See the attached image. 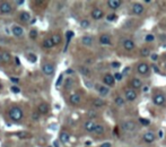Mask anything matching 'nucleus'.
<instances>
[{"instance_id": "1", "label": "nucleus", "mask_w": 166, "mask_h": 147, "mask_svg": "<svg viewBox=\"0 0 166 147\" xmlns=\"http://www.w3.org/2000/svg\"><path fill=\"white\" fill-rule=\"evenodd\" d=\"M9 117L11 120L14 121H21L24 117V112L21 108L18 106H13L10 110H9Z\"/></svg>"}, {"instance_id": "2", "label": "nucleus", "mask_w": 166, "mask_h": 147, "mask_svg": "<svg viewBox=\"0 0 166 147\" xmlns=\"http://www.w3.org/2000/svg\"><path fill=\"white\" fill-rule=\"evenodd\" d=\"M13 11V7H11V4L7 2V1H1L0 2V13L4 15L10 14Z\"/></svg>"}, {"instance_id": "3", "label": "nucleus", "mask_w": 166, "mask_h": 147, "mask_svg": "<svg viewBox=\"0 0 166 147\" xmlns=\"http://www.w3.org/2000/svg\"><path fill=\"white\" fill-rule=\"evenodd\" d=\"M122 129L124 131H133L135 129H136V123H135V121H125V122H123L122 125Z\"/></svg>"}, {"instance_id": "4", "label": "nucleus", "mask_w": 166, "mask_h": 147, "mask_svg": "<svg viewBox=\"0 0 166 147\" xmlns=\"http://www.w3.org/2000/svg\"><path fill=\"white\" fill-rule=\"evenodd\" d=\"M42 70H43V73L46 75V76H50L52 74L54 73V66L52 65V64H44L43 67H42Z\"/></svg>"}, {"instance_id": "5", "label": "nucleus", "mask_w": 166, "mask_h": 147, "mask_svg": "<svg viewBox=\"0 0 166 147\" xmlns=\"http://www.w3.org/2000/svg\"><path fill=\"white\" fill-rule=\"evenodd\" d=\"M11 33L16 37H22L24 35V29L19 25H15V26H13V29H11Z\"/></svg>"}, {"instance_id": "6", "label": "nucleus", "mask_w": 166, "mask_h": 147, "mask_svg": "<svg viewBox=\"0 0 166 147\" xmlns=\"http://www.w3.org/2000/svg\"><path fill=\"white\" fill-rule=\"evenodd\" d=\"M125 98H127L128 101H135V100L137 98V93H136V91L132 89V88L127 89V91H125Z\"/></svg>"}, {"instance_id": "7", "label": "nucleus", "mask_w": 166, "mask_h": 147, "mask_svg": "<svg viewBox=\"0 0 166 147\" xmlns=\"http://www.w3.org/2000/svg\"><path fill=\"white\" fill-rule=\"evenodd\" d=\"M137 71L139 74H141V75H146V74L149 71V66L147 64H145V62H141V64L138 65Z\"/></svg>"}, {"instance_id": "8", "label": "nucleus", "mask_w": 166, "mask_h": 147, "mask_svg": "<svg viewBox=\"0 0 166 147\" xmlns=\"http://www.w3.org/2000/svg\"><path fill=\"white\" fill-rule=\"evenodd\" d=\"M49 112V104L48 103H41L37 108V113L38 114H46Z\"/></svg>"}, {"instance_id": "9", "label": "nucleus", "mask_w": 166, "mask_h": 147, "mask_svg": "<svg viewBox=\"0 0 166 147\" xmlns=\"http://www.w3.org/2000/svg\"><path fill=\"white\" fill-rule=\"evenodd\" d=\"M103 81H104V84L105 85H108V86H112L113 84H114V77L111 75V74H106L105 76H104V78H103Z\"/></svg>"}, {"instance_id": "10", "label": "nucleus", "mask_w": 166, "mask_h": 147, "mask_svg": "<svg viewBox=\"0 0 166 147\" xmlns=\"http://www.w3.org/2000/svg\"><path fill=\"white\" fill-rule=\"evenodd\" d=\"M132 11H133V14L135 15H141L144 13V6L141 5V4H135L133 6H132Z\"/></svg>"}, {"instance_id": "11", "label": "nucleus", "mask_w": 166, "mask_h": 147, "mask_svg": "<svg viewBox=\"0 0 166 147\" xmlns=\"http://www.w3.org/2000/svg\"><path fill=\"white\" fill-rule=\"evenodd\" d=\"M103 16H104V13L102 11L101 9H98V8H95L94 10L92 11V17H93L94 19H96V21L103 18Z\"/></svg>"}, {"instance_id": "12", "label": "nucleus", "mask_w": 166, "mask_h": 147, "mask_svg": "<svg viewBox=\"0 0 166 147\" xmlns=\"http://www.w3.org/2000/svg\"><path fill=\"white\" fill-rule=\"evenodd\" d=\"M154 103H155L156 105H163V104L165 103V97H164V95H162V94H156V95L154 96Z\"/></svg>"}, {"instance_id": "13", "label": "nucleus", "mask_w": 166, "mask_h": 147, "mask_svg": "<svg viewBox=\"0 0 166 147\" xmlns=\"http://www.w3.org/2000/svg\"><path fill=\"white\" fill-rule=\"evenodd\" d=\"M123 46H124V49H125L127 51H131V50H133V48H135V43H133L132 40H124V41H123Z\"/></svg>"}, {"instance_id": "14", "label": "nucleus", "mask_w": 166, "mask_h": 147, "mask_svg": "<svg viewBox=\"0 0 166 147\" xmlns=\"http://www.w3.org/2000/svg\"><path fill=\"white\" fill-rule=\"evenodd\" d=\"M144 140L146 143H152L154 140H155V135H154V132L152 131H147L146 133L144 135Z\"/></svg>"}, {"instance_id": "15", "label": "nucleus", "mask_w": 166, "mask_h": 147, "mask_svg": "<svg viewBox=\"0 0 166 147\" xmlns=\"http://www.w3.org/2000/svg\"><path fill=\"white\" fill-rule=\"evenodd\" d=\"M108 6L111 9H118V8L121 6V1L120 0H108Z\"/></svg>"}, {"instance_id": "16", "label": "nucleus", "mask_w": 166, "mask_h": 147, "mask_svg": "<svg viewBox=\"0 0 166 147\" xmlns=\"http://www.w3.org/2000/svg\"><path fill=\"white\" fill-rule=\"evenodd\" d=\"M80 100H81V97H80L79 94H71L70 95V98H69V101H70V103L71 104H73V105H77V104H79L80 103Z\"/></svg>"}, {"instance_id": "17", "label": "nucleus", "mask_w": 166, "mask_h": 147, "mask_svg": "<svg viewBox=\"0 0 166 147\" xmlns=\"http://www.w3.org/2000/svg\"><path fill=\"white\" fill-rule=\"evenodd\" d=\"M1 60H2V62H5V64L10 62V61H11V54L7 51H4L1 53Z\"/></svg>"}, {"instance_id": "18", "label": "nucleus", "mask_w": 166, "mask_h": 147, "mask_svg": "<svg viewBox=\"0 0 166 147\" xmlns=\"http://www.w3.org/2000/svg\"><path fill=\"white\" fill-rule=\"evenodd\" d=\"M96 87H97V89H98V93H100V95L103 96V97L108 95V92H110L108 87H105V86H101V85H97Z\"/></svg>"}, {"instance_id": "19", "label": "nucleus", "mask_w": 166, "mask_h": 147, "mask_svg": "<svg viewBox=\"0 0 166 147\" xmlns=\"http://www.w3.org/2000/svg\"><path fill=\"white\" fill-rule=\"evenodd\" d=\"M100 43L103 45H108V44H111V39L106 34H103L100 36Z\"/></svg>"}, {"instance_id": "20", "label": "nucleus", "mask_w": 166, "mask_h": 147, "mask_svg": "<svg viewBox=\"0 0 166 147\" xmlns=\"http://www.w3.org/2000/svg\"><path fill=\"white\" fill-rule=\"evenodd\" d=\"M19 19L22 22H29L31 21V14H29L28 11H22L19 14Z\"/></svg>"}, {"instance_id": "21", "label": "nucleus", "mask_w": 166, "mask_h": 147, "mask_svg": "<svg viewBox=\"0 0 166 147\" xmlns=\"http://www.w3.org/2000/svg\"><path fill=\"white\" fill-rule=\"evenodd\" d=\"M70 139V136H69V133L66 131H62L60 133V136H59V140L61 141V143H68Z\"/></svg>"}, {"instance_id": "22", "label": "nucleus", "mask_w": 166, "mask_h": 147, "mask_svg": "<svg viewBox=\"0 0 166 147\" xmlns=\"http://www.w3.org/2000/svg\"><path fill=\"white\" fill-rule=\"evenodd\" d=\"M95 126H96V123H95L94 121H93V120H89V121H86V122H85V129H86L87 131H93Z\"/></svg>"}, {"instance_id": "23", "label": "nucleus", "mask_w": 166, "mask_h": 147, "mask_svg": "<svg viewBox=\"0 0 166 147\" xmlns=\"http://www.w3.org/2000/svg\"><path fill=\"white\" fill-rule=\"evenodd\" d=\"M81 43L84 44V45H87V46H89V45H92L93 44V37L90 36H83L81 37Z\"/></svg>"}, {"instance_id": "24", "label": "nucleus", "mask_w": 166, "mask_h": 147, "mask_svg": "<svg viewBox=\"0 0 166 147\" xmlns=\"http://www.w3.org/2000/svg\"><path fill=\"white\" fill-rule=\"evenodd\" d=\"M51 40H52V42H53V44L56 45V44H60L61 43V41H62V37H61V35L60 34H53L52 36H51Z\"/></svg>"}, {"instance_id": "25", "label": "nucleus", "mask_w": 166, "mask_h": 147, "mask_svg": "<svg viewBox=\"0 0 166 147\" xmlns=\"http://www.w3.org/2000/svg\"><path fill=\"white\" fill-rule=\"evenodd\" d=\"M141 85H142V83H141V81H140L139 78H133V79L131 81V86L133 88H140Z\"/></svg>"}, {"instance_id": "26", "label": "nucleus", "mask_w": 166, "mask_h": 147, "mask_svg": "<svg viewBox=\"0 0 166 147\" xmlns=\"http://www.w3.org/2000/svg\"><path fill=\"white\" fill-rule=\"evenodd\" d=\"M54 44L52 42V40H51V37H48V39H45L43 41V46L45 49H51L52 46H53Z\"/></svg>"}, {"instance_id": "27", "label": "nucleus", "mask_w": 166, "mask_h": 147, "mask_svg": "<svg viewBox=\"0 0 166 147\" xmlns=\"http://www.w3.org/2000/svg\"><path fill=\"white\" fill-rule=\"evenodd\" d=\"M93 132H95L96 135H103V133H104V127L101 125H96Z\"/></svg>"}, {"instance_id": "28", "label": "nucleus", "mask_w": 166, "mask_h": 147, "mask_svg": "<svg viewBox=\"0 0 166 147\" xmlns=\"http://www.w3.org/2000/svg\"><path fill=\"white\" fill-rule=\"evenodd\" d=\"M72 85H73V81H72V78H67L63 83V87L66 89H70L72 87Z\"/></svg>"}, {"instance_id": "29", "label": "nucleus", "mask_w": 166, "mask_h": 147, "mask_svg": "<svg viewBox=\"0 0 166 147\" xmlns=\"http://www.w3.org/2000/svg\"><path fill=\"white\" fill-rule=\"evenodd\" d=\"M115 104L118 105V106L122 108L123 105L125 104V101H124V98H123L122 96H116L115 97Z\"/></svg>"}, {"instance_id": "30", "label": "nucleus", "mask_w": 166, "mask_h": 147, "mask_svg": "<svg viewBox=\"0 0 166 147\" xmlns=\"http://www.w3.org/2000/svg\"><path fill=\"white\" fill-rule=\"evenodd\" d=\"M73 36V32L72 31H68L67 33H66V37H67V45H66L65 48V51L67 50V46H68V44L70 42V40H71V37Z\"/></svg>"}, {"instance_id": "31", "label": "nucleus", "mask_w": 166, "mask_h": 147, "mask_svg": "<svg viewBox=\"0 0 166 147\" xmlns=\"http://www.w3.org/2000/svg\"><path fill=\"white\" fill-rule=\"evenodd\" d=\"M104 104H105L104 101L101 100V98H96V100H94V102H93V105L96 106V108H102Z\"/></svg>"}, {"instance_id": "32", "label": "nucleus", "mask_w": 166, "mask_h": 147, "mask_svg": "<svg viewBox=\"0 0 166 147\" xmlns=\"http://www.w3.org/2000/svg\"><path fill=\"white\" fill-rule=\"evenodd\" d=\"M140 54H141V57H148L150 54V50L148 48H142L140 50Z\"/></svg>"}, {"instance_id": "33", "label": "nucleus", "mask_w": 166, "mask_h": 147, "mask_svg": "<svg viewBox=\"0 0 166 147\" xmlns=\"http://www.w3.org/2000/svg\"><path fill=\"white\" fill-rule=\"evenodd\" d=\"M27 59L29 60V62L34 64V62H36V60H37V57H36L34 53H28L27 54Z\"/></svg>"}, {"instance_id": "34", "label": "nucleus", "mask_w": 166, "mask_h": 147, "mask_svg": "<svg viewBox=\"0 0 166 147\" xmlns=\"http://www.w3.org/2000/svg\"><path fill=\"white\" fill-rule=\"evenodd\" d=\"M79 71L83 74L84 76H88V75L90 74L89 69H88V68H86V67H80V68H79Z\"/></svg>"}, {"instance_id": "35", "label": "nucleus", "mask_w": 166, "mask_h": 147, "mask_svg": "<svg viewBox=\"0 0 166 147\" xmlns=\"http://www.w3.org/2000/svg\"><path fill=\"white\" fill-rule=\"evenodd\" d=\"M89 21H87V19H84V21H81L80 22V26H81V29H87V27H89Z\"/></svg>"}, {"instance_id": "36", "label": "nucleus", "mask_w": 166, "mask_h": 147, "mask_svg": "<svg viewBox=\"0 0 166 147\" xmlns=\"http://www.w3.org/2000/svg\"><path fill=\"white\" fill-rule=\"evenodd\" d=\"M139 122L144 126H148L150 123V121H149L148 119H145V118H140V119H139Z\"/></svg>"}, {"instance_id": "37", "label": "nucleus", "mask_w": 166, "mask_h": 147, "mask_svg": "<svg viewBox=\"0 0 166 147\" xmlns=\"http://www.w3.org/2000/svg\"><path fill=\"white\" fill-rule=\"evenodd\" d=\"M29 36H31V39L35 40L36 37H37V31H36V29H32V31L29 32Z\"/></svg>"}, {"instance_id": "38", "label": "nucleus", "mask_w": 166, "mask_h": 147, "mask_svg": "<svg viewBox=\"0 0 166 147\" xmlns=\"http://www.w3.org/2000/svg\"><path fill=\"white\" fill-rule=\"evenodd\" d=\"M10 89H11V92L15 93V94H18L19 92H21V88L17 87L16 85H13V86H10Z\"/></svg>"}, {"instance_id": "39", "label": "nucleus", "mask_w": 166, "mask_h": 147, "mask_svg": "<svg viewBox=\"0 0 166 147\" xmlns=\"http://www.w3.org/2000/svg\"><path fill=\"white\" fill-rule=\"evenodd\" d=\"M17 135H18V137H21V138H25V137H28L29 136V133L26 131H21V132H18Z\"/></svg>"}, {"instance_id": "40", "label": "nucleus", "mask_w": 166, "mask_h": 147, "mask_svg": "<svg viewBox=\"0 0 166 147\" xmlns=\"http://www.w3.org/2000/svg\"><path fill=\"white\" fill-rule=\"evenodd\" d=\"M62 78H63V74H60L58 77V81H57V83H56V86H57V87L60 86V84H61V81H62Z\"/></svg>"}, {"instance_id": "41", "label": "nucleus", "mask_w": 166, "mask_h": 147, "mask_svg": "<svg viewBox=\"0 0 166 147\" xmlns=\"http://www.w3.org/2000/svg\"><path fill=\"white\" fill-rule=\"evenodd\" d=\"M113 77H114V79H115V81H121V79L123 78L122 74H120V73H116Z\"/></svg>"}, {"instance_id": "42", "label": "nucleus", "mask_w": 166, "mask_h": 147, "mask_svg": "<svg viewBox=\"0 0 166 147\" xmlns=\"http://www.w3.org/2000/svg\"><path fill=\"white\" fill-rule=\"evenodd\" d=\"M154 35H152V34H148L147 36H146V42H152L154 41Z\"/></svg>"}, {"instance_id": "43", "label": "nucleus", "mask_w": 166, "mask_h": 147, "mask_svg": "<svg viewBox=\"0 0 166 147\" xmlns=\"http://www.w3.org/2000/svg\"><path fill=\"white\" fill-rule=\"evenodd\" d=\"M87 116L90 118V119H93V118H96V112H94V111H88Z\"/></svg>"}, {"instance_id": "44", "label": "nucleus", "mask_w": 166, "mask_h": 147, "mask_svg": "<svg viewBox=\"0 0 166 147\" xmlns=\"http://www.w3.org/2000/svg\"><path fill=\"white\" fill-rule=\"evenodd\" d=\"M106 18H108V21H110V22H111V21H114V19H115L116 16H115V14H110L108 17H106Z\"/></svg>"}, {"instance_id": "45", "label": "nucleus", "mask_w": 166, "mask_h": 147, "mask_svg": "<svg viewBox=\"0 0 166 147\" xmlns=\"http://www.w3.org/2000/svg\"><path fill=\"white\" fill-rule=\"evenodd\" d=\"M10 81H13L14 84H17V83H19V78H17V77H10Z\"/></svg>"}, {"instance_id": "46", "label": "nucleus", "mask_w": 166, "mask_h": 147, "mask_svg": "<svg viewBox=\"0 0 166 147\" xmlns=\"http://www.w3.org/2000/svg\"><path fill=\"white\" fill-rule=\"evenodd\" d=\"M120 66H121V65H120V62H112V67H113L114 69H118Z\"/></svg>"}, {"instance_id": "47", "label": "nucleus", "mask_w": 166, "mask_h": 147, "mask_svg": "<svg viewBox=\"0 0 166 147\" xmlns=\"http://www.w3.org/2000/svg\"><path fill=\"white\" fill-rule=\"evenodd\" d=\"M38 117H40V116H38V113H37V112H34V113H33V116H32V118H33V120H38Z\"/></svg>"}, {"instance_id": "48", "label": "nucleus", "mask_w": 166, "mask_h": 147, "mask_svg": "<svg viewBox=\"0 0 166 147\" xmlns=\"http://www.w3.org/2000/svg\"><path fill=\"white\" fill-rule=\"evenodd\" d=\"M24 2H25L24 0H16V1H15V4H16L17 6H21V5H24Z\"/></svg>"}, {"instance_id": "49", "label": "nucleus", "mask_w": 166, "mask_h": 147, "mask_svg": "<svg viewBox=\"0 0 166 147\" xmlns=\"http://www.w3.org/2000/svg\"><path fill=\"white\" fill-rule=\"evenodd\" d=\"M150 57H152V60H154V61H156V60H157V58H158V56H157V54H155V53H154V54H152Z\"/></svg>"}, {"instance_id": "50", "label": "nucleus", "mask_w": 166, "mask_h": 147, "mask_svg": "<svg viewBox=\"0 0 166 147\" xmlns=\"http://www.w3.org/2000/svg\"><path fill=\"white\" fill-rule=\"evenodd\" d=\"M101 147H111V144L110 143H104V144H102Z\"/></svg>"}, {"instance_id": "51", "label": "nucleus", "mask_w": 166, "mask_h": 147, "mask_svg": "<svg viewBox=\"0 0 166 147\" xmlns=\"http://www.w3.org/2000/svg\"><path fill=\"white\" fill-rule=\"evenodd\" d=\"M35 5H45V1H35Z\"/></svg>"}, {"instance_id": "52", "label": "nucleus", "mask_w": 166, "mask_h": 147, "mask_svg": "<svg viewBox=\"0 0 166 147\" xmlns=\"http://www.w3.org/2000/svg\"><path fill=\"white\" fill-rule=\"evenodd\" d=\"M15 60H16V64H17V65H21V61H19V58H18V57H16Z\"/></svg>"}, {"instance_id": "53", "label": "nucleus", "mask_w": 166, "mask_h": 147, "mask_svg": "<svg viewBox=\"0 0 166 147\" xmlns=\"http://www.w3.org/2000/svg\"><path fill=\"white\" fill-rule=\"evenodd\" d=\"M53 147H60V146H59V143L57 141V140L53 143Z\"/></svg>"}, {"instance_id": "54", "label": "nucleus", "mask_w": 166, "mask_h": 147, "mask_svg": "<svg viewBox=\"0 0 166 147\" xmlns=\"http://www.w3.org/2000/svg\"><path fill=\"white\" fill-rule=\"evenodd\" d=\"M66 73H67V74H72V73H73V70H71V69H68Z\"/></svg>"}, {"instance_id": "55", "label": "nucleus", "mask_w": 166, "mask_h": 147, "mask_svg": "<svg viewBox=\"0 0 166 147\" xmlns=\"http://www.w3.org/2000/svg\"><path fill=\"white\" fill-rule=\"evenodd\" d=\"M152 68H154V70H155L156 73H158V69H157V67H156V66H154V67H152Z\"/></svg>"}, {"instance_id": "56", "label": "nucleus", "mask_w": 166, "mask_h": 147, "mask_svg": "<svg viewBox=\"0 0 166 147\" xmlns=\"http://www.w3.org/2000/svg\"><path fill=\"white\" fill-rule=\"evenodd\" d=\"M159 137H160V138H162V137H163V131H159Z\"/></svg>"}, {"instance_id": "57", "label": "nucleus", "mask_w": 166, "mask_h": 147, "mask_svg": "<svg viewBox=\"0 0 166 147\" xmlns=\"http://www.w3.org/2000/svg\"><path fill=\"white\" fill-rule=\"evenodd\" d=\"M144 91H145V92H147V91H148V87H147V86H146V87H144Z\"/></svg>"}, {"instance_id": "58", "label": "nucleus", "mask_w": 166, "mask_h": 147, "mask_svg": "<svg viewBox=\"0 0 166 147\" xmlns=\"http://www.w3.org/2000/svg\"><path fill=\"white\" fill-rule=\"evenodd\" d=\"M1 61H2V60H1V53H0V62H1Z\"/></svg>"}, {"instance_id": "59", "label": "nucleus", "mask_w": 166, "mask_h": 147, "mask_svg": "<svg viewBox=\"0 0 166 147\" xmlns=\"http://www.w3.org/2000/svg\"><path fill=\"white\" fill-rule=\"evenodd\" d=\"M49 147H52V146H49Z\"/></svg>"}]
</instances>
